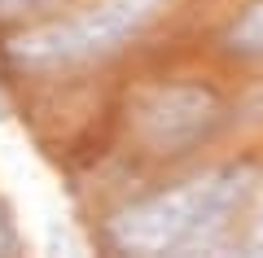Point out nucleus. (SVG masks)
I'll list each match as a JSON object with an SVG mask.
<instances>
[{"instance_id":"obj_8","label":"nucleus","mask_w":263,"mask_h":258,"mask_svg":"<svg viewBox=\"0 0 263 258\" xmlns=\"http://www.w3.org/2000/svg\"><path fill=\"white\" fill-rule=\"evenodd\" d=\"M0 118H5V101H0Z\"/></svg>"},{"instance_id":"obj_6","label":"nucleus","mask_w":263,"mask_h":258,"mask_svg":"<svg viewBox=\"0 0 263 258\" xmlns=\"http://www.w3.org/2000/svg\"><path fill=\"white\" fill-rule=\"evenodd\" d=\"M246 249L250 254H263V197L254 206V219H250V236H246Z\"/></svg>"},{"instance_id":"obj_4","label":"nucleus","mask_w":263,"mask_h":258,"mask_svg":"<svg viewBox=\"0 0 263 258\" xmlns=\"http://www.w3.org/2000/svg\"><path fill=\"white\" fill-rule=\"evenodd\" d=\"M224 48L246 62H263V0H250L224 31Z\"/></svg>"},{"instance_id":"obj_7","label":"nucleus","mask_w":263,"mask_h":258,"mask_svg":"<svg viewBox=\"0 0 263 258\" xmlns=\"http://www.w3.org/2000/svg\"><path fill=\"white\" fill-rule=\"evenodd\" d=\"M13 249H18V232L5 219V210H0V254H13Z\"/></svg>"},{"instance_id":"obj_1","label":"nucleus","mask_w":263,"mask_h":258,"mask_svg":"<svg viewBox=\"0 0 263 258\" xmlns=\"http://www.w3.org/2000/svg\"><path fill=\"white\" fill-rule=\"evenodd\" d=\"M254 166L224 162L176 188L145 197L110 219V241L123 254H180V249H206L228 228L233 210L250 197Z\"/></svg>"},{"instance_id":"obj_5","label":"nucleus","mask_w":263,"mask_h":258,"mask_svg":"<svg viewBox=\"0 0 263 258\" xmlns=\"http://www.w3.org/2000/svg\"><path fill=\"white\" fill-rule=\"evenodd\" d=\"M57 0H0V18H18V13H31V9H48Z\"/></svg>"},{"instance_id":"obj_3","label":"nucleus","mask_w":263,"mask_h":258,"mask_svg":"<svg viewBox=\"0 0 263 258\" xmlns=\"http://www.w3.org/2000/svg\"><path fill=\"white\" fill-rule=\"evenodd\" d=\"M224 101L206 83H158L132 105V131L149 153H189L215 136Z\"/></svg>"},{"instance_id":"obj_2","label":"nucleus","mask_w":263,"mask_h":258,"mask_svg":"<svg viewBox=\"0 0 263 258\" xmlns=\"http://www.w3.org/2000/svg\"><path fill=\"white\" fill-rule=\"evenodd\" d=\"M167 0H92L70 18H53L9 39V57L27 70H62L119 53L141 35Z\"/></svg>"}]
</instances>
